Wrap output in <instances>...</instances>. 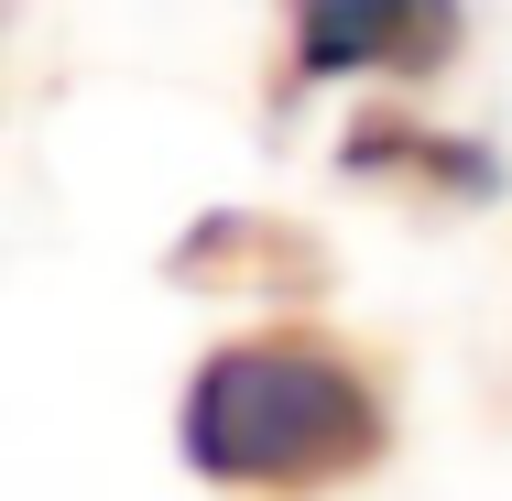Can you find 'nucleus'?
I'll return each mask as SVG.
<instances>
[{
  "label": "nucleus",
  "instance_id": "2",
  "mask_svg": "<svg viewBox=\"0 0 512 501\" xmlns=\"http://www.w3.org/2000/svg\"><path fill=\"white\" fill-rule=\"evenodd\" d=\"M458 55V0H295V88L338 77H436Z\"/></svg>",
  "mask_w": 512,
  "mask_h": 501
},
{
  "label": "nucleus",
  "instance_id": "1",
  "mask_svg": "<svg viewBox=\"0 0 512 501\" xmlns=\"http://www.w3.org/2000/svg\"><path fill=\"white\" fill-rule=\"evenodd\" d=\"M175 447L207 491H251V501H316L360 469H382L393 447V414L382 382L316 338V327H251V338H218L186 403H175Z\"/></svg>",
  "mask_w": 512,
  "mask_h": 501
},
{
  "label": "nucleus",
  "instance_id": "3",
  "mask_svg": "<svg viewBox=\"0 0 512 501\" xmlns=\"http://www.w3.org/2000/svg\"><path fill=\"white\" fill-rule=\"evenodd\" d=\"M164 273L186 295H262V305H306L327 295V240L306 218H273V207H207L197 229L164 251Z\"/></svg>",
  "mask_w": 512,
  "mask_h": 501
},
{
  "label": "nucleus",
  "instance_id": "4",
  "mask_svg": "<svg viewBox=\"0 0 512 501\" xmlns=\"http://www.w3.org/2000/svg\"><path fill=\"white\" fill-rule=\"evenodd\" d=\"M338 164L371 175V186L436 197V207H491V197H502V153L469 142V131H436L425 109H360L349 142H338Z\"/></svg>",
  "mask_w": 512,
  "mask_h": 501
}]
</instances>
